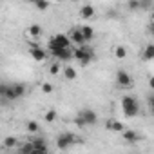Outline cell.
<instances>
[{
  "label": "cell",
  "instance_id": "5b68a950",
  "mask_svg": "<svg viewBox=\"0 0 154 154\" xmlns=\"http://www.w3.org/2000/svg\"><path fill=\"white\" fill-rule=\"evenodd\" d=\"M53 47H71V36L67 35H54L51 40H49V51Z\"/></svg>",
  "mask_w": 154,
  "mask_h": 154
},
{
  "label": "cell",
  "instance_id": "ba28073f",
  "mask_svg": "<svg viewBox=\"0 0 154 154\" xmlns=\"http://www.w3.org/2000/svg\"><path fill=\"white\" fill-rule=\"evenodd\" d=\"M0 96H2V100H17L15 96V91H13V84H2L0 85Z\"/></svg>",
  "mask_w": 154,
  "mask_h": 154
},
{
  "label": "cell",
  "instance_id": "4fadbf2b",
  "mask_svg": "<svg viewBox=\"0 0 154 154\" xmlns=\"http://www.w3.org/2000/svg\"><path fill=\"white\" fill-rule=\"evenodd\" d=\"M123 140L127 143H136V141H140V136L134 131H123Z\"/></svg>",
  "mask_w": 154,
  "mask_h": 154
},
{
  "label": "cell",
  "instance_id": "5bb4252c",
  "mask_svg": "<svg viewBox=\"0 0 154 154\" xmlns=\"http://www.w3.org/2000/svg\"><path fill=\"white\" fill-rule=\"evenodd\" d=\"M80 17L85 18V20H87V18H93V17H94V8H93V6H84L82 11H80Z\"/></svg>",
  "mask_w": 154,
  "mask_h": 154
},
{
  "label": "cell",
  "instance_id": "e575fe53",
  "mask_svg": "<svg viewBox=\"0 0 154 154\" xmlns=\"http://www.w3.org/2000/svg\"><path fill=\"white\" fill-rule=\"evenodd\" d=\"M58 2H60V0H58Z\"/></svg>",
  "mask_w": 154,
  "mask_h": 154
},
{
  "label": "cell",
  "instance_id": "8fae6325",
  "mask_svg": "<svg viewBox=\"0 0 154 154\" xmlns=\"http://www.w3.org/2000/svg\"><path fill=\"white\" fill-rule=\"evenodd\" d=\"M29 54H31L33 60H36V62H45V60H47V53H45L44 49H40V47H31V49H29Z\"/></svg>",
  "mask_w": 154,
  "mask_h": 154
},
{
  "label": "cell",
  "instance_id": "3957f363",
  "mask_svg": "<svg viewBox=\"0 0 154 154\" xmlns=\"http://www.w3.org/2000/svg\"><path fill=\"white\" fill-rule=\"evenodd\" d=\"M51 54L56 60H60V62H69V60L74 58V51L71 47H53L51 49Z\"/></svg>",
  "mask_w": 154,
  "mask_h": 154
},
{
  "label": "cell",
  "instance_id": "836d02e7",
  "mask_svg": "<svg viewBox=\"0 0 154 154\" xmlns=\"http://www.w3.org/2000/svg\"><path fill=\"white\" fill-rule=\"evenodd\" d=\"M150 20L154 22V9H150Z\"/></svg>",
  "mask_w": 154,
  "mask_h": 154
},
{
  "label": "cell",
  "instance_id": "52a82bcc",
  "mask_svg": "<svg viewBox=\"0 0 154 154\" xmlns=\"http://www.w3.org/2000/svg\"><path fill=\"white\" fill-rule=\"evenodd\" d=\"M78 114L84 118V122H85V125H87V127H93V125H96V123H98V114H96L93 109H84V111H80Z\"/></svg>",
  "mask_w": 154,
  "mask_h": 154
},
{
  "label": "cell",
  "instance_id": "9a60e30c",
  "mask_svg": "<svg viewBox=\"0 0 154 154\" xmlns=\"http://www.w3.org/2000/svg\"><path fill=\"white\" fill-rule=\"evenodd\" d=\"M18 152H20V154H35V145H33V141L29 140L27 143H24V145L18 149Z\"/></svg>",
  "mask_w": 154,
  "mask_h": 154
},
{
  "label": "cell",
  "instance_id": "83f0119b",
  "mask_svg": "<svg viewBox=\"0 0 154 154\" xmlns=\"http://www.w3.org/2000/svg\"><path fill=\"white\" fill-rule=\"evenodd\" d=\"M114 54H116V58H125V56H127V51H125V47L120 45V47L114 49Z\"/></svg>",
  "mask_w": 154,
  "mask_h": 154
},
{
  "label": "cell",
  "instance_id": "ffe728a7",
  "mask_svg": "<svg viewBox=\"0 0 154 154\" xmlns=\"http://www.w3.org/2000/svg\"><path fill=\"white\" fill-rule=\"evenodd\" d=\"M63 76H65L67 80H74V78H76V69H74V67H71V65L63 67Z\"/></svg>",
  "mask_w": 154,
  "mask_h": 154
},
{
  "label": "cell",
  "instance_id": "44dd1931",
  "mask_svg": "<svg viewBox=\"0 0 154 154\" xmlns=\"http://www.w3.org/2000/svg\"><path fill=\"white\" fill-rule=\"evenodd\" d=\"M82 29V33H84V36H85V40L89 42V40H93V36H94V31H93V27H89V26H84V27H80Z\"/></svg>",
  "mask_w": 154,
  "mask_h": 154
},
{
  "label": "cell",
  "instance_id": "4316f807",
  "mask_svg": "<svg viewBox=\"0 0 154 154\" xmlns=\"http://www.w3.org/2000/svg\"><path fill=\"white\" fill-rule=\"evenodd\" d=\"M62 71V65H60V60H56L54 63H51V69H49V72L51 74H58Z\"/></svg>",
  "mask_w": 154,
  "mask_h": 154
},
{
  "label": "cell",
  "instance_id": "f1b7e54d",
  "mask_svg": "<svg viewBox=\"0 0 154 154\" xmlns=\"http://www.w3.org/2000/svg\"><path fill=\"white\" fill-rule=\"evenodd\" d=\"M147 102H149V109H150V114L154 116V94H150V96L147 98Z\"/></svg>",
  "mask_w": 154,
  "mask_h": 154
},
{
  "label": "cell",
  "instance_id": "7402d4cb",
  "mask_svg": "<svg viewBox=\"0 0 154 154\" xmlns=\"http://www.w3.org/2000/svg\"><path fill=\"white\" fill-rule=\"evenodd\" d=\"M152 9V0H140V11H150Z\"/></svg>",
  "mask_w": 154,
  "mask_h": 154
},
{
  "label": "cell",
  "instance_id": "f546056e",
  "mask_svg": "<svg viewBox=\"0 0 154 154\" xmlns=\"http://www.w3.org/2000/svg\"><path fill=\"white\" fill-rule=\"evenodd\" d=\"M74 123H76V125H78V127H87V125H85V122H84V118H82L80 114H78V116H76V118H74Z\"/></svg>",
  "mask_w": 154,
  "mask_h": 154
},
{
  "label": "cell",
  "instance_id": "e0dca14e",
  "mask_svg": "<svg viewBox=\"0 0 154 154\" xmlns=\"http://www.w3.org/2000/svg\"><path fill=\"white\" fill-rule=\"evenodd\" d=\"M27 35H29V36H33V38H38V36L42 35V27H40L38 24H33V26H29Z\"/></svg>",
  "mask_w": 154,
  "mask_h": 154
},
{
  "label": "cell",
  "instance_id": "2e32d148",
  "mask_svg": "<svg viewBox=\"0 0 154 154\" xmlns=\"http://www.w3.org/2000/svg\"><path fill=\"white\" fill-rule=\"evenodd\" d=\"M143 60H154V44H149V45H145V49H143Z\"/></svg>",
  "mask_w": 154,
  "mask_h": 154
},
{
  "label": "cell",
  "instance_id": "d4e9b609",
  "mask_svg": "<svg viewBox=\"0 0 154 154\" xmlns=\"http://www.w3.org/2000/svg\"><path fill=\"white\" fill-rule=\"evenodd\" d=\"M44 118H45V122H54V120L58 118V112H56L54 109H49V111L45 112V116H44Z\"/></svg>",
  "mask_w": 154,
  "mask_h": 154
},
{
  "label": "cell",
  "instance_id": "8992f818",
  "mask_svg": "<svg viewBox=\"0 0 154 154\" xmlns=\"http://www.w3.org/2000/svg\"><path fill=\"white\" fill-rule=\"evenodd\" d=\"M116 84H118L120 87H125V89H127V87H132L134 80H132V76H131L127 71H122V69H120V71L116 72Z\"/></svg>",
  "mask_w": 154,
  "mask_h": 154
},
{
  "label": "cell",
  "instance_id": "484cf974",
  "mask_svg": "<svg viewBox=\"0 0 154 154\" xmlns=\"http://www.w3.org/2000/svg\"><path fill=\"white\" fill-rule=\"evenodd\" d=\"M4 147H6V149H15V147H17V140H15L13 136L6 138V140H4Z\"/></svg>",
  "mask_w": 154,
  "mask_h": 154
},
{
  "label": "cell",
  "instance_id": "4dcf8cb0",
  "mask_svg": "<svg viewBox=\"0 0 154 154\" xmlns=\"http://www.w3.org/2000/svg\"><path fill=\"white\" fill-rule=\"evenodd\" d=\"M42 91L44 93H51L53 91V85L51 84H42Z\"/></svg>",
  "mask_w": 154,
  "mask_h": 154
},
{
  "label": "cell",
  "instance_id": "603a6c76",
  "mask_svg": "<svg viewBox=\"0 0 154 154\" xmlns=\"http://www.w3.org/2000/svg\"><path fill=\"white\" fill-rule=\"evenodd\" d=\"M26 129H27V132H38V131H40V125H38L36 122L31 120V122L26 123Z\"/></svg>",
  "mask_w": 154,
  "mask_h": 154
},
{
  "label": "cell",
  "instance_id": "1f68e13d",
  "mask_svg": "<svg viewBox=\"0 0 154 154\" xmlns=\"http://www.w3.org/2000/svg\"><path fill=\"white\" fill-rule=\"evenodd\" d=\"M149 33L152 35V38H154V22L150 20V24H149Z\"/></svg>",
  "mask_w": 154,
  "mask_h": 154
},
{
  "label": "cell",
  "instance_id": "30bf717a",
  "mask_svg": "<svg viewBox=\"0 0 154 154\" xmlns=\"http://www.w3.org/2000/svg\"><path fill=\"white\" fill-rule=\"evenodd\" d=\"M69 36H71V42L76 44V45H84V44H87V40H85V36H84V33H82L80 27H78V29H72Z\"/></svg>",
  "mask_w": 154,
  "mask_h": 154
},
{
  "label": "cell",
  "instance_id": "cb8c5ba5",
  "mask_svg": "<svg viewBox=\"0 0 154 154\" xmlns=\"http://www.w3.org/2000/svg\"><path fill=\"white\" fill-rule=\"evenodd\" d=\"M127 9L140 11V0H127Z\"/></svg>",
  "mask_w": 154,
  "mask_h": 154
},
{
  "label": "cell",
  "instance_id": "9c48e42d",
  "mask_svg": "<svg viewBox=\"0 0 154 154\" xmlns=\"http://www.w3.org/2000/svg\"><path fill=\"white\" fill-rule=\"evenodd\" d=\"M35 145V154H40V152H47L49 150V145L45 141V138H29Z\"/></svg>",
  "mask_w": 154,
  "mask_h": 154
},
{
  "label": "cell",
  "instance_id": "6da1fadb",
  "mask_svg": "<svg viewBox=\"0 0 154 154\" xmlns=\"http://www.w3.org/2000/svg\"><path fill=\"white\" fill-rule=\"evenodd\" d=\"M122 111L129 118L138 116V112H140V102L136 100V96H123L122 98Z\"/></svg>",
  "mask_w": 154,
  "mask_h": 154
},
{
  "label": "cell",
  "instance_id": "d6a6232c",
  "mask_svg": "<svg viewBox=\"0 0 154 154\" xmlns=\"http://www.w3.org/2000/svg\"><path fill=\"white\" fill-rule=\"evenodd\" d=\"M149 85H150V89L154 91V76H150V80H149Z\"/></svg>",
  "mask_w": 154,
  "mask_h": 154
},
{
  "label": "cell",
  "instance_id": "7c38bea8",
  "mask_svg": "<svg viewBox=\"0 0 154 154\" xmlns=\"http://www.w3.org/2000/svg\"><path fill=\"white\" fill-rule=\"evenodd\" d=\"M13 91H15V96H17V100H18V98H22V96H26L27 87H26L24 84H20V82H15V84H13Z\"/></svg>",
  "mask_w": 154,
  "mask_h": 154
},
{
  "label": "cell",
  "instance_id": "277c9868",
  "mask_svg": "<svg viewBox=\"0 0 154 154\" xmlns=\"http://www.w3.org/2000/svg\"><path fill=\"white\" fill-rule=\"evenodd\" d=\"M74 141H76V136H74L72 132H62V134H58V138H56V147H58L60 150H67L69 147H72Z\"/></svg>",
  "mask_w": 154,
  "mask_h": 154
},
{
  "label": "cell",
  "instance_id": "d6986e66",
  "mask_svg": "<svg viewBox=\"0 0 154 154\" xmlns=\"http://www.w3.org/2000/svg\"><path fill=\"white\" fill-rule=\"evenodd\" d=\"M29 2H33L35 8H36L38 11H45V9H49V2H47V0H29Z\"/></svg>",
  "mask_w": 154,
  "mask_h": 154
},
{
  "label": "cell",
  "instance_id": "7a4b0ae2",
  "mask_svg": "<svg viewBox=\"0 0 154 154\" xmlns=\"http://www.w3.org/2000/svg\"><path fill=\"white\" fill-rule=\"evenodd\" d=\"M72 51H74V58L78 60L84 67H85V65H89V63H91V60L94 58V51H93V47H89L87 44L78 45L76 49H72Z\"/></svg>",
  "mask_w": 154,
  "mask_h": 154
},
{
  "label": "cell",
  "instance_id": "ac0fdd59",
  "mask_svg": "<svg viewBox=\"0 0 154 154\" xmlns=\"http://www.w3.org/2000/svg\"><path fill=\"white\" fill-rule=\"evenodd\" d=\"M105 127H107L109 131H118V132L123 131V123H122V122H116V120H109Z\"/></svg>",
  "mask_w": 154,
  "mask_h": 154
}]
</instances>
